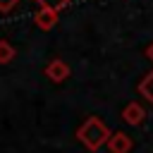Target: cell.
Here are the masks:
<instances>
[{
  "instance_id": "obj_1",
  "label": "cell",
  "mask_w": 153,
  "mask_h": 153,
  "mask_svg": "<svg viewBox=\"0 0 153 153\" xmlns=\"http://www.w3.org/2000/svg\"><path fill=\"white\" fill-rule=\"evenodd\" d=\"M76 139H79L88 151H98V148H103V146L108 143L110 129L105 127V122H103L100 117L91 115V117H86L84 124L76 129Z\"/></svg>"
},
{
  "instance_id": "obj_2",
  "label": "cell",
  "mask_w": 153,
  "mask_h": 153,
  "mask_svg": "<svg viewBox=\"0 0 153 153\" xmlns=\"http://www.w3.org/2000/svg\"><path fill=\"white\" fill-rule=\"evenodd\" d=\"M69 72H72L69 65H67L65 60H60V57H57V60H50V62L45 65V76H48L53 84H62V81L69 76Z\"/></svg>"
},
{
  "instance_id": "obj_3",
  "label": "cell",
  "mask_w": 153,
  "mask_h": 153,
  "mask_svg": "<svg viewBox=\"0 0 153 153\" xmlns=\"http://www.w3.org/2000/svg\"><path fill=\"white\" fill-rule=\"evenodd\" d=\"M108 151L110 153H129L131 151V139L124 134V131H115V134H110V139H108Z\"/></svg>"
},
{
  "instance_id": "obj_4",
  "label": "cell",
  "mask_w": 153,
  "mask_h": 153,
  "mask_svg": "<svg viewBox=\"0 0 153 153\" xmlns=\"http://www.w3.org/2000/svg\"><path fill=\"white\" fill-rule=\"evenodd\" d=\"M122 120H124L127 124H131V127H139V124H143V120H146V110H143L139 103H127L124 110H122Z\"/></svg>"
},
{
  "instance_id": "obj_5",
  "label": "cell",
  "mask_w": 153,
  "mask_h": 153,
  "mask_svg": "<svg viewBox=\"0 0 153 153\" xmlns=\"http://www.w3.org/2000/svg\"><path fill=\"white\" fill-rule=\"evenodd\" d=\"M36 26L38 29H43V31H48V29H53L55 26V22H57V10H53V7H38V12H36Z\"/></svg>"
},
{
  "instance_id": "obj_6",
  "label": "cell",
  "mask_w": 153,
  "mask_h": 153,
  "mask_svg": "<svg viewBox=\"0 0 153 153\" xmlns=\"http://www.w3.org/2000/svg\"><path fill=\"white\" fill-rule=\"evenodd\" d=\"M139 93H141V96L153 105V69L141 79V84H139Z\"/></svg>"
},
{
  "instance_id": "obj_7",
  "label": "cell",
  "mask_w": 153,
  "mask_h": 153,
  "mask_svg": "<svg viewBox=\"0 0 153 153\" xmlns=\"http://www.w3.org/2000/svg\"><path fill=\"white\" fill-rule=\"evenodd\" d=\"M12 57H14V45L10 41H0V65L12 62Z\"/></svg>"
},
{
  "instance_id": "obj_8",
  "label": "cell",
  "mask_w": 153,
  "mask_h": 153,
  "mask_svg": "<svg viewBox=\"0 0 153 153\" xmlns=\"http://www.w3.org/2000/svg\"><path fill=\"white\" fill-rule=\"evenodd\" d=\"M33 2H38L41 7H53V10H62V7H67L72 0H33Z\"/></svg>"
},
{
  "instance_id": "obj_9",
  "label": "cell",
  "mask_w": 153,
  "mask_h": 153,
  "mask_svg": "<svg viewBox=\"0 0 153 153\" xmlns=\"http://www.w3.org/2000/svg\"><path fill=\"white\" fill-rule=\"evenodd\" d=\"M19 5V0H0V12H12Z\"/></svg>"
},
{
  "instance_id": "obj_10",
  "label": "cell",
  "mask_w": 153,
  "mask_h": 153,
  "mask_svg": "<svg viewBox=\"0 0 153 153\" xmlns=\"http://www.w3.org/2000/svg\"><path fill=\"white\" fill-rule=\"evenodd\" d=\"M146 55H148V57H151V60H153V43H151V45H148V48H146Z\"/></svg>"
}]
</instances>
